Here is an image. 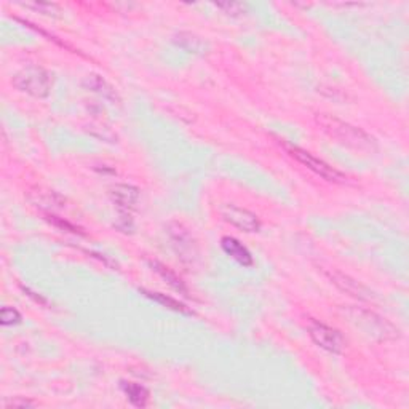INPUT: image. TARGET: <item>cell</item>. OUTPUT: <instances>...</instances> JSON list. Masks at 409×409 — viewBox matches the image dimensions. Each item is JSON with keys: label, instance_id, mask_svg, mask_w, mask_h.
<instances>
[{"label": "cell", "instance_id": "obj_4", "mask_svg": "<svg viewBox=\"0 0 409 409\" xmlns=\"http://www.w3.org/2000/svg\"><path fill=\"white\" fill-rule=\"evenodd\" d=\"M285 149H287V152L302 164L304 166L309 168L310 171L315 173L320 178H323L324 181H329V182H344V176L340 175V173L333 168L331 165H328L327 162H323L318 159V157L312 155L310 152H307V150L301 149V148H296V145H285Z\"/></svg>", "mask_w": 409, "mask_h": 409}, {"label": "cell", "instance_id": "obj_9", "mask_svg": "<svg viewBox=\"0 0 409 409\" xmlns=\"http://www.w3.org/2000/svg\"><path fill=\"white\" fill-rule=\"evenodd\" d=\"M110 197L117 205V208L123 213H128L136 206L139 200V190L134 186H130V184H119V186L112 189Z\"/></svg>", "mask_w": 409, "mask_h": 409}, {"label": "cell", "instance_id": "obj_11", "mask_svg": "<svg viewBox=\"0 0 409 409\" xmlns=\"http://www.w3.org/2000/svg\"><path fill=\"white\" fill-rule=\"evenodd\" d=\"M122 389L125 392L127 399L130 400L131 405L138 408H144L149 401V392L145 390L143 385L134 384V382H123Z\"/></svg>", "mask_w": 409, "mask_h": 409}, {"label": "cell", "instance_id": "obj_1", "mask_svg": "<svg viewBox=\"0 0 409 409\" xmlns=\"http://www.w3.org/2000/svg\"><path fill=\"white\" fill-rule=\"evenodd\" d=\"M317 122L324 133L345 145V148L354 149L357 152H373V150H376V141L368 133L350 125V123L327 114L317 115Z\"/></svg>", "mask_w": 409, "mask_h": 409}, {"label": "cell", "instance_id": "obj_13", "mask_svg": "<svg viewBox=\"0 0 409 409\" xmlns=\"http://www.w3.org/2000/svg\"><path fill=\"white\" fill-rule=\"evenodd\" d=\"M152 267H155V271L160 273L162 278L166 280L170 287H173L176 291H179V293H187V289H186V287H184V283L181 282V278H179L175 272H171L170 268L159 264V262H154Z\"/></svg>", "mask_w": 409, "mask_h": 409}, {"label": "cell", "instance_id": "obj_16", "mask_svg": "<svg viewBox=\"0 0 409 409\" xmlns=\"http://www.w3.org/2000/svg\"><path fill=\"white\" fill-rule=\"evenodd\" d=\"M5 406H7V408H10V406H13V408H16V406L27 408V406H34V403L29 401V400H11V401L7 403V405H5Z\"/></svg>", "mask_w": 409, "mask_h": 409}, {"label": "cell", "instance_id": "obj_2", "mask_svg": "<svg viewBox=\"0 0 409 409\" xmlns=\"http://www.w3.org/2000/svg\"><path fill=\"white\" fill-rule=\"evenodd\" d=\"M13 87L34 98H47L52 93L53 78L48 71L38 66H27L13 77Z\"/></svg>", "mask_w": 409, "mask_h": 409}, {"label": "cell", "instance_id": "obj_8", "mask_svg": "<svg viewBox=\"0 0 409 409\" xmlns=\"http://www.w3.org/2000/svg\"><path fill=\"white\" fill-rule=\"evenodd\" d=\"M328 275H329V278H331V282L336 285V287L343 289L344 293L354 296V298L360 299V301L371 299V293H369V289L363 287L361 283H358L357 280L350 278L349 275H345V273L329 272Z\"/></svg>", "mask_w": 409, "mask_h": 409}, {"label": "cell", "instance_id": "obj_12", "mask_svg": "<svg viewBox=\"0 0 409 409\" xmlns=\"http://www.w3.org/2000/svg\"><path fill=\"white\" fill-rule=\"evenodd\" d=\"M85 83H87L88 88H92L93 92L99 93L103 98L110 99V101H117V94H115L114 89H112V87H109L108 83H106L101 77H98V76L88 77Z\"/></svg>", "mask_w": 409, "mask_h": 409}, {"label": "cell", "instance_id": "obj_3", "mask_svg": "<svg viewBox=\"0 0 409 409\" xmlns=\"http://www.w3.org/2000/svg\"><path fill=\"white\" fill-rule=\"evenodd\" d=\"M349 315L358 328H361L363 331L374 339L394 340L399 338V329L390 322L385 320V318L376 315V313L352 307L349 310Z\"/></svg>", "mask_w": 409, "mask_h": 409}, {"label": "cell", "instance_id": "obj_6", "mask_svg": "<svg viewBox=\"0 0 409 409\" xmlns=\"http://www.w3.org/2000/svg\"><path fill=\"white\" fill-rule=\"evenodd\" d=\"M221 215L224 217V221L232 224L234 227L240 229V231L248 232V234L259 232V229H261L259 217H257L254 213H251L250 210L231 203V205L222 206Z\"/></svg>", "mask_w": 409, "mask_h": 409}, {"label": "cell", "instance_id": "obj_5", "mask_svg": "<svg viewBox=\"0 0 409 409\" xmlns=\"http://www.w3.org/2000/svg\"><path fill=\"white\" fill-rule=\"evenodd\" d=\"M307 329H309V334L313 343L322 349L331 352V354H340L344 350V338L338 329L329 328L328 324L310 320L307 324Z\"/></svg>", "mask_w": 409, "mask_h": 409}, {"label": "cell", "instance_id": "obj_7", "mask_svg": "<svg viewBox=\"0 0 409 409\" xmlns=\"http://www.w3.org/2000/svg\"><path fill=\"white\" fill-rule=\"evenodd\" d=\"M170 240L173 246H175L176 253L181 256V257H186V259H192L194 254H195V250H194V240L190 237V234L184 229L182 226H179V224H171L170 231Z\"/></svg>", "mask_w": 409, "mask_h": 409}, {"label": "cell", "instance_id": "obj_14", "mask_svg": "<svg viewBox=\"0 0 409 409\" xmlns=\"http://www.w3.org/2000/svg\"><path fill=\"white\" fill-rule=\"evenodd\" d=\"M148 296H149L150 299L157 301V302H159V304L165 306V307H168V309H171V310H175V312H182V313H187L189 312L186 309V307H184L181 304V302L175 301V299L170 298V296H166V294H162V293H148Z\"/></svg>", "mask_w": 409, "mask_h": 409}, {"label": "cell", "instance_id": "obj_15", "mask_svg": "<svg viewBox=\"0 0 409 409\" xmlns=\"http://www.w3.org/2000/svg\"><path fill=\"white\" fill-rule=\"evenodd\" d=\"M0 322H2L3 327H13V324L21 322V315L13 307H3L2 312H0Z\"/></svg>", "mask_w": 409, "mask_h": 409}, {"label": "cell", "instance_id": "obj_10", "mask_svg": "<svg viewBox=\"0 0 409 409\" xmlns=\"http://www.w3.org/2000/svg\"><path fill=\"white\" fill-rule=\"evenodd\" d=\"M221 245H222V250L226 251V253L231 256L232 259L237 261L238 264H242L243 267L253 266V256H251L248 248L240 243L237 238L224 237L221 240Z\"/></svg>", "mask_w": 409, "mask_h": 409}]
</instances>
